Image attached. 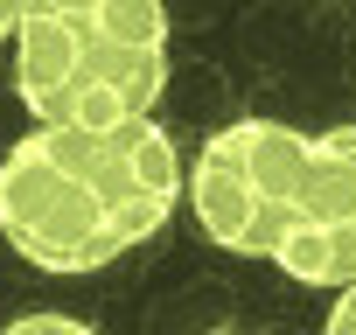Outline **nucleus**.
Returning a JSON list of instances; mask_svg holds the SVG:
<instances>
[{"label": "nucleus", "mask_w": 356, "mask_h": 335, "mask_svg": "<svg viewBox=\"0 0 356 335\" xmlns=\"http://www.w3.org/2000/svg\"><path fill=\"white\" fill-rule=\"evenodd\" d=\"M189 196L168 126H29L0 161V238L35 272H98L147 245Z\"/></svg>", "instance_id": "nucleus-1"}, {"label": "nucleus", "mask_w": 356, "mask_h": 335, "mask_svg": "<svg viewBox=\"0 0 356 335\" xmlns=\"http://www.w3.org/2000/svg\"><path fill=\"white\" fill-rule=\"evenodd\" d=\"M15 91L35 126H126L168 91V0H29Z\"/></svg>", "instance_id": "nucleus-2"}, {"label": "nucleus", "mask_w": 356, "mask_h": 335, "mask_svg": "<svg viewBox=\"0 0 356 335\" xmlns=\"http://www.w3.org/2000/svg\"><path fill=\"white\" fill-rule=\"evenodd\" d=\"M314 140L286 119H231L189 161V210L210 245L238 259H280L300 224Z\"/></svg>", "instance_id": "nucleus-3"}, {"label": "nucleus", "mask_w": 356, "mask_h": 335, "mask_svg": "<svg viewBox=\"0 0 356 335\" xmlns=\"http://www.w3.org/2000/svg\"><path fill=\"white\" fill-rule=\"evenodd\" d=\"M300 286H356V126H335L314 140L300 224L273 259Z\"/></svg>", "instance_id": "nucleus-4"}, {"label": "nucleus", "mask_w": 356, "mask_h": 335, "mask_svg": "<svg viewBox=\"0 0 356 335\" xmlns=\"http://www.w3.org/2000/svg\"><path fill=\"white\" fill-rule=\"evenodd\" d=\"M0 335H98V328L77 321V314H22V321H8Z\"/></svg>", "instance_id": "nucleus-5"}, {"label": "nucleus", "mask_w": 356, "mask_h": 335, "mask_svg": "<svg viewBox=\"0 0 356 335\" xmlns=\"http://www.w3.org/2000/svg\"><path fill=\"white\" fill-rule=\"evenodd\" d=\"M321 335H356V286H342L335 293V307H328V328Z\"/></svg>", "instance_id": "nucleus-6"}, {"label": "nucleus", "mask_w": 356, "mask_h": 335, "mask_svg": "<svg viewBox=\"0 0 356 335\" xmlns=\"http://www.w3.org/2000/svg\"><path fill=\"white\" fill-rule=\"evenodd\" d=\"M22 8H29V0H0V42H15V28H22Z\"/></svg>", "instance_id": "nucleus-7"}, {"label": "nucleus", "mask_w": 356, "mask_h": 335, "mask_svg": "<svg viewBox=\"0 0 356 335\" xmlns=\"http://www.w3.org/2000/svg\"><path fill=\"white\" fill-rule=\"evenodd\" d=\"M210 335H238V328H210Z\"/></svg>", "instance_id": "nucleus-8"}]
</instances>
